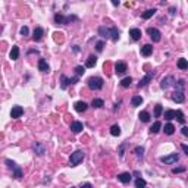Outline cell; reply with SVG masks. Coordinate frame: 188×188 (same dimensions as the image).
<instances>
[{"label":"cell","mask_w":188,"mask_h":188,"mask_svg":"<svg viewBox=\"0 0 188 188\" xmlns=\"http://www.w3.org/2000/svg\"><path fill=\"white\" fill-rule=\"evenodd\" d=\"M181 149H182V151L185 153V154H188V147L185 145V144H182V145H181Z\"/></svg>","instance_id":"obj_46"},{"label":"cell","mask_w":188,"mask_h":188,"mask_svg":"<svg viewBox=\"0 0 188 188\" xmlns=\"http://www.w3.org/2000/svg\"><path fill=\"white\" fill-rule=\"evenodd\" d=\"M78 18L77 16H65V15H62V13H56L55 15V22L59 25H68V24H71L72 21H77Z\"/></svg>","instance_id":"obj_3"},{"label":"cell","mask_w":188,"mask_h":188,"mask_svg":"<svg viewBox=\"0 0 188 188\" xmlns=\"http://www.w3.org/2000/svg\"><path fill=\"white\" fill-rule=\"evenodd\" d=\"M112 5H113V6H119V2H116V0H113V2H112Z\"/></svg>","instance_id":"obj_50"},{"label":"cell","mask_w":188,"mask_h":188,"mask_svg":"<svg viewBox=\"0 0 188 188\" xmlns=\"http://www.w3.org/2000/svg\"><path fill=\"white\" fill-rule=\"evenodd\" d=\"M178 68H179L181 71H185V69H188V62H187V59L181 57V59L178 60Z\"/></svg>","instance_id":"obj_26"},{"label":"cell","mask_w":188,"mask_h":188,"mask_svg":"<svg viewBox=\"0 0 188 188\" xmlns=\"http://www.w3.org/2000/svg\"><path fill=\"white\" fill-rule=\"evenodd\" d=\"M99 35L100 37H103V38H109V28L106 27H99Z\"/></svg>","instance_id":"obj_22"},{"label":"cell","mask_w":188,"mask_h":188,"mask_svg":"<svg viewBox=\"0 0 188 188\" xmlns=\"http://www.w3.org/2000/svg\"><path fill=\"white\" fill-rule=\"evenodd\" d=\"M33 149L34 151L37 153L38 156H43L46 153V147H44V144L43 143H40V141H35V143L33 144Z\"/></svg>","instance_id":"obj_11"},{"label":"cell","mask_w":188,"mask_h":188,"mask_svg":"<svg viewBox=\"0 0 188 188\" xmlns=\"http://www.w3.org/2000/svg\"><path fill=\"white\" fill-rule=\"evenodd\" d=\"M103 47H105V43H103V41H99V43L96 44V50H97V51H101Z\"/></svg>","instance_id":"obj_42"},{"label":"cell","mask_w":188,"mask_h":188,"mask_svg":"<svg viewBox=\"0 0 188 188\" xmlns=\"http://www.w3.org/2000/svg\"><path fill=\"white\" fill-rule=\"evenodd\" d=\"M9 57H11L12 60H16L18 57H19V47L18 46H13L11 50V53H9Z\"/></svg>","instance_id":"obj_20"},{"label":"cell","mask_w":188,"mask_h":188,"mask_svg":"<svg viewBox=\"0 0 188 188\" xmlns=\"http://www.w3.org/2000/svg\"><path fill=\"white\" fill-rule=\"evenodd\" d=\"M91 106H93L94 109H100V107L105 106V101H103L101 99H94L93 101H91Z\"/></svg>","instance_id":"obj_25"},{"label":"cell","mask_w":188,"mask_h":188,"mask_svg":"<svg viewBox=\"0 0 188 188\" xmlns=\"http://www.w3.org/2000/svg\"><path fill=\"white\" fill-rule=\"evenodd\" d=\"M87 84H88V87L91 90H101L105 81H103V78H100V77H91V78H88Z\"/></svg>","instance_id":"obj_2"},{"label":"cell","mask_w":188,"mask_h":188,"mask_svg":"<svg viewBox=\"0 0 188 188\" xmlns=\"http://www.w3.org/2000/svg\"><path fill=\"white\" fill-rule=\"evenodd\" d=\"M75 72H77V77H81V75H84V72H85V68H84V66H77V68H75Z\"/></svg>","instance_id":"obj_39"},{"label":"cell","mask_w":188,"mask_h":188,"mask_svg":"<svg viewBox=\"0 0 188 188\" xmlns=\"http://www.w3.org/2000/svg\"><path fill=\"white\" fill-rule=\"evenodd\" d=\"M74 107H75V110H77V112H79V113H83V112L87 110V107H88V105H87L85 101H83V100H81V101H77Z\"/></svg>","instance_id":"obj_17"},{"label":"cell","mask_w":188,"mask_h":188,"mask_svg":"<svg viewBox=\"0 0 188 188\" xmlns=\"http://www.w3.org/2000/svg\"><path fill=\"white\" fill-rule=\"evenodd\" d=\"M135 154H137V157H140V159H143V156H144V149L143 147H135Z\"/></svg>","instance_id":"obj_38"},{"label":"cell","mask_w":188,"mask_h":188,"mask_svg":"<svg viewBox=\"0 0 188 188\" xmlns=\"http://www.w3.org/2000/svg\"><path fill=\"white\" fill-rule=\"evenodd\" d=\"M178 160H179V154H178V153H172V154H169V156L160 157V162L165 163V165H175Z\"/></svg>","instance_id":"obj_5"},{"label":"cell","mask_w":188,"mask_h":188,"mask_svg":"<svg viewBox=\"0 0 188 188\" xmlns=\"http://www.w3.org/2000/svg\"><path fill=\"white\" fill-rule=\"evenodd\" d=\"M68 85H69V83H68L66 75H62V77H60V88L62 90H66Z\"/></svg>","instance_id":"obj_34"},{"label":"cell","mask_w":188,"mask_h":188,"mask_svg":"<svg viewBox=\"0 0 188 188\" xmlns=\"http://www.w3.org/2000/svg\"><path fill=\"white\" fill-rule=\"evenodd\" d=\"M125 147H127V143H123L121 147H119V156H121V157H123V150H125Z\"/></svg>","instance_id":"obj_44"},{"label":"cell","mask_w":188,"mask_h":188,"mask_svg":"<svg viewBox=\"0 0 188 188\" xmlns=\"http://www.w3.org/2000/svg\"><path fill=\"white\" fill-rule=\"evenodd\" d=\"M6 165H7V168H9V169H12V171L16 168V163H15V162H12L11 159H6Z\"/></svg>","instance_id":"obj_40"},{"label":"cell","mask_w":188,"mask_h":188,"mask_svg":"<svg viewBox=\"0 0 188 188\" xmlns=\"http://www.w3.org/2000/svg\"><path fill=\"white\" fill-rule=\"evenodd\" d=\"M81 188H93V187H91V184H88V182H87V184H84V185H83V187H81Z\"/></svg>","instance_id":"obj_48"},{"label":"cell","mask_w":188,"mask_h":188,"mask_svg":"<svg viewBox=\"0 0 188 188\" xmlns=\"http://www.w3.org/2000/svg\"><path fill=\"white\" fill-rule=\"evenodd\" d=\"M156 12H157L156 9H147L145 12H143V15H141V16H143V19H150V18L153 16Z\"/></svg>","instance_id":"obj_27"},{"label":"cell","mask_w":188,"mask_h":188,"mask_svg":"<svg viewBox=\"0 0 188 188\" xmlns=\"http://www.w3.org/2000/svg\"><path fill=\"white\" fill-rule=\"evenodd\" d=\"M147 34L150 35V38H151L153 43H159L162 40V33L157 29V28H153V27L147 28Z\"/></svg>","instance_id":"obj_4"},{"label":"cell","mask_w":188,"mask_h":188,"mask_svg":"<svg viewBox=\"0 0 188 188\" xmlns=\"http://www.w3.org/2000/svg\"><path fill=\"white\" fill-rule=\"evenodd\" d=\"M109 37H110L113 41H118V40H119V29H118L116 27L109 28Z\"/></svg>","instance_id":"obj_18"},{"label":"cell","mask_w":188,"mask_h":188,"mask_svg":"<svg viewBox=\"0 0 188 188\" xmlns=\"http://www.w3.org/2000/svg\"><path fill=\"white\" fill-rule=\"evenodd\" d=\"M160 128H162V123L159 121H156L153 125H151V128H150V132L151 134H157L159 131H160Z\"/></svg>","instance_id":"obj_24"},{"label":"cell","mask_w":188,"mask_h":188,"mask_svg":"<svg viewBox=\"0 0 188 188\" xmlns=\"http://www.w3.org/2000/svg\"><path fill=\"white\" fill-rule=\"evenodd\" d=\"M129 37H131L134 41H138V40L141 38V29H138V28H131V29H129Z\"/></svg>","instance_id":"obj_15"},{"label":"cell","mask_w":188,"mask_h":188,"mask_svg":"<svg viewBox=\"0 0 188 188\" xmlns=\"http://www.w3.org/2000/svg\"><path fill=\"white\" fill-rule=\"evenodd\" d=\"M171 85H175V78H173V77H171V75H169V77H166V78H163V79H162L160 87L163 90L169 88Z\"/></svg>","instance_id":"obj_8"},{"label":"cell","mask_w":188,"mask_h":188,"mask_svg":"<svg viewBox=\"0 0 188 188\" xmlns=\"http://www.w3.org/2000/svg\"><path fill=\"white\" fill-rule=\"evenodd\" d=\"M181 172H185V168H173L172 169V173H181Z\"/></svg>","instance_id":"obj_43"},{"label":"cell","mask_w":188,"mask_h":188,"mask_svg":"<svg viewBox=\"0 0 188 188\" xmlns=\"http://www.w3.org/2000/svg\"><path fill=\"white\" fill-rule=\"evenodd\" d=\"M110 134L113 137H119L121 135V128H119V125H113L110 128Z\"/></svg>","instance_id":"obj_31"},{"label":"cell","mask_w":188,"mask_h":188,"mask_svg":"<svg viewBox=\"0 0 188 188\" xmlns=\"http://www.w3.org/2000/svg\"><path fill=\"white\" fill-rule=\"evenodd\" d=\"M78 79H79V77L68 78V83H69V85H74V84H77V83H78Z\"/></svg>","instance_id":"obj_41"},{"label":"cell","mask_w":188,"mask_h":188,"mask_svg":"<svg viewBox=\"0 0 188 188\" xmlns=\"http://www.w3.org/2000/svg\"><path fill=\"white\" fill-rule=\"evenodd\" d=\"M153 77H154V72H153V71L147 72V74H145V77H144L143 79L138 83V88H141V87H145V85H147V84H149L150 81L153 79Z\"/></svg>","instance_id":"obj_6"},{"label":"cell","mask_w":188,"mask_h":188,"mask_svg":"<svg viewBox=\"0 0 188 188\" xmlns=\"http://www.w3.org/2000/svg\"><path fill=\"white\" fill-rule=\"evenodd\" d=\"M13 177L16 178V179H21V178H22V169H21L19 166H16V168L13 169Z\"/></svg>","instance_id":"obj_36"},{"label":"cell","mask_w":188,"mask_h":188,"mask_svg":"<svg viewBox=\"0 0 188 188\" xmlns=\"http://www.w3.org/2000/svg\"><path fill=\"white\" fill-rule=\"evenodd\" d=\"M175 11H177L175 7H171V9H169V13H171V15H175Z\"/></svg>","instance_id":"obj_49"},{"label":"cell","mask_w":188,"mask_h":188,"mask_svg":"<svg viewBox=\"0 0 188 188\" xmlns=\"http://www.w3.org/2000/svg\"><path fill=\"white\" fill-rule=\"evenodd\" d=\"M84 157H85V153H84L83 150H77V151H74V153L71 154V159H69V165H71V166L79 165V163L84 160Z\"/></svg>","instance_id":"obj_1"},{"label":"cell","mask_w":188,"mask_h":188,"mask_svg":"<svg viewBox=\"0 0 188 188\" xmlns=\"http://www.w3.org/2000/svg\"><path fill=\"white\" fill-rule=\"evenodd\" d=\"M128 66L125 62H116V65H115V72H116V75H123L125 72H127Z\"/></svg>","instance_id":"obj_10"},{"label":"cell","mask_w":188,"mask_h":188,"mask_svg":"<svg viewBox=\"0 0 188 188\" xmlns=\"http://www.w3.org/2000/svg\"><path fill=\"white\" fill-rule=\"evenodd\" d=\"M163 131H165L166 135H172V134L175 132V127H173L172 123H166V125H165V129H163Z\"/></svg>","instance_id":"obj_28"},{"label":"cell","mask_w":188,"mask_h":188,"mask_svg":"<svg viewBox=\"0 0 188 188\" xmlns=\"http://www.w3.org/2000/svg\"><path fill=\"white\" fill-rule=\"evenodd\" d=\"M163 116L166 121H172V119H175V110H166Z\"/></svg>","instance_id":"obj_35"},{"label":"cell","mask_w":188,"mask_h":188,"mask_svg":"<svg viewBox=\"0 0 188 188\" xmlns=\"http://www.w3.org/2000/svg\"><path fill=\"white\" fill-rule=\"evenodd\" d=\"M141 103H143V97H141V96H134L132 99H131V105H132L134 107L141 106Z\"/></svg>","instance_id":"obj_23"},{"label":"cell","mask_w":188,"mask_h":188,"mask_svg":"<svg viewBox=\"0 0 188 188\" xmlns=\"http://www.w3.org/2000/svg\"><path fill=\"white\" fill-rule=\"evenodd\" d=\"M151 53H153V46L151 44H144L143 47H141V55H143L144 57H149Z\"/></svg>","instance_id":"obj_16"},{"label":"cell","mask_w":188,"mask_h":188,"mask_svg":"<svg viewBox=\"0 0 188 188\" xmlns=\"http://www.w3.org/2000/svg\"><path fill=\"white\" fill-rule=\"evenodd\" d=\"M21 35H24V37H25V35H28V27H22V28H21Z\"/></svg>","instance_id":"obj_45"},{"label":"cell","mask_w":188,"mask_h":188,"mask_svg":"<svg viewBox=\"0 0 188 188\" xmlns=\"http://www.w3.org/2000/svg\"><path fill=\"white\" fill-rule=\"evenodd\" d=\"M131 83H132V78L131 77H127V78H123L121 81V85L123 87V88H128L129 85H131Z\"/></svg>","instance_id":"obj_32"},{"label":"cell","mask_w":188,"mask_h":188,"mask_svg":"<svg viewBox=\"0 0 188 188\" xmlns=\"http://www.w3.org/2000/svg\"><path fill=\"white\" fill-rule=\"evenodd\" d=\"M175 119H178L179 123H185V116L181 110H175Z\"/></svg>","instance_id":"obj_29"},{"label":"cell","mask_w":188,"mask_h":188,"mask_svg":"<svg viewBox=\"0 0 188 188\" xmlns=\"http://www.w3.org/2000/svg\"><path fill=\"white\" fill-rule=\"evenodd\" d=\"M24 115V109L21 107V106H13L11 110V118H13V119H19V118Z\"/></svg>","instance_id":"obj_9"},{"label":"cell","mask_w":188,"mask_h":188,"mask_svg":"<svg viewBox=\"0 0 188 188\" xmlns=\"http://www.w3.org/2000/svg\"><path fill=\"white\" fill-rule=\"evenodd\" d=\"M162 113H163V109H162L160 105H156L154 106V118H160Z\"/></svg>","instance_id":"obj_37"},{"label":"cell","mask_w":188,"mask_h":188,"mask_svg":"<svg viewBox=\"0 0 188 188\" xmlns=\"http://www.w3.org/2000/svg\"><path fill=\"white\" fill-rule=\"evenodd\" d=\"M172 100L175 101V103H184L185 101V96L181 90H177V91H173L172 93Z\"/></svg>","instance_id":"obj_7"},{"label":"cell","mask_w":188,"mask_h":188,"mask_svg":"<svg viewBox=\"0 0 188 188\" xmlns=\"http://www.w3.org/2000/svg\"><path fill=\"white\" fill-rule=\"evenodd\" d=\"M147 182H145V179L143 178H137V181H135V188H145Z\"/></svg>","instance_id":"obj_33"},{"label":"cell","mask_w":188,"mask_h":188,"mask_svg":"<svg viewBox=\"0 0 188 188\" xmlns=\"http://www.w3.org/2000/svg\"><path fill=\"white\" fill-rule=\"evenodd\" d=\"M96 63H97V57H96L94 55H91V56H88L85 66H87V68H94V66H96Z\"/></svg>","instance_id":"obj_21"},{"label":"cell","mask_w":188,"mask_h":188,"mask_svg":"<svg viewBox=\"0 0 188 188\" xmlns=\"http://www.w3.org/2000/svg\"><path fill=\"white\" fill-rule=\"evenodd\" d=\"M138 118H140V121H141V122H149L150 121V113L144 110V112H141V113L138 115Z\"/></svg>","instance_id":"obj_30"},{"label":"cell","mask_w":188,"mask_h":188,"mask_svg":"<svg viewBox=\"0 0 188 188\" xmlns=\"http://www.w3.org/2000/svg\"><path fill=\"white\" fill-rule=\"evenodd\" d=\"M38 69L41 72H49L50 66H49V63H47L44 59H40V60H38Z\"/></svg>","instance_id":"obj_19"},{"label":"cell","mask_w":188,"mask_h":188,"mask_svg":"<svg viewBox=\"0 0 188 188\" xmlns=\"http://www.w3.org/2000/svg\"><path fill=\"white\" fill-rule=\"evenodd\" d=\"M84 129V125H83V122H79V121H74L71 123V131L74 134H78V132H81Z\"/></svg>","instance_id":"obj_13"},{"label":"cell","mask_w":188,"mask_h":188,"mask_svg":"<svg viewBox=\"0 0 188 188\" xmlns=\"http://www.w3.org/2000/svg\"><path fill=\"white\" fill-rule=\"evenodd\" d=\"M43 35H44V29H43L41 27H37L35 29H34V33H33V40H34V41H41Z\"/></svg>","instance_id":"obj_12"},{"label":"cell","mask_w":188,"mask_h":188,"mask_svg":"<svg viewBox=\"0 0 188 188\" xmlns=\"http://www.w3.org/2000/svg\"><path fill=\"white\" fill-rule=\"evenodd\" d=\"M181 132H182V135H185V137H187V135H188V128H187V127H184Z\"/></svg>","instance_id":"obj_47"},{"label":"cell","mask_w":188,"mask_h":188,"mask_svg":"<svg viewBox=\"0 0 188 188\" xmlns=\"http://www.w3.org/2000/svg\"><path fill=\"white\" fill-rule=\"evenodd\" d=\"M118 179H119L122 184H129L131 179H132V175H131L129 172H123V173H119V175H118Z\"/></svg>","instance_id":"obj_14"}]
</instances>
